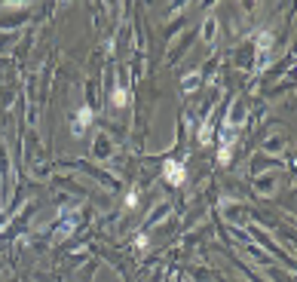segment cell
Here are the masks:
<instances>
[{
  "label": "cell",
  "instance_id": "8",
  "mask_svg": "<svg viewBox=\"0 0 297 282\" xmlns=\"http://www.w3.org/2000/svg\"><path fill=\"white\" fill-rule=\"evenodd\" d=\"M208 141H212V117H208V120L202 123V129H199V144L205 147Z\"/></svg>",
  "mask_w": 297,
  "mask_h": 282
},
{
  "label": "cell",
  "instance_id": "2",
  "mask_svg": "<svg viewBox=\"0 0 297 282\" xmlns=\"http://www.w3.org/2000/svg\"><path fill=\"white\" fill-rule=\"evenodd\" d=\"M163 178H166L172 187H181L184 178H187L184 163H181V160H166V163H163Z\"/></svg>",
  "mask_w": 297,
  "mask_h": 282
},
{
  "label": "cell",
  "instance_id": "7",
  "mask_svg": "<svg viewBox=\"0 0 297 282\" xmlns=\"http://www.w3.org/2000/svg\"><path fill=\"white\" fill-rule=\"evenodd\" d=\"M74 227H77V218H71V215H67V218L61 221V227H59V233H56V239H64L67 233H71V230H74Z\"/></svg>",
  "mask_w": 297,
  "mask_h": 282
},
{
  "label": "cell",
  "instance_id": "9",
  "mask_svg": "<svg viewBox=\"0 0 297 282\" xmlns=\"http://www.w3.org/2000/svg\"><path fill=\"white\" fill-rule=\"evenodd\" d=\"M147 245H150V236H147V233H138V236H135V249H147Z\"/></svg>",
  "mask_w": 297,
  "mask_h": 282
},
{
  "label": "cell",
  "instance_id": "5",
  "mask_svg": "<svg viewBox=\"0 0 297 282\" xmlns=\"http://www.w3.org/2000/svg\"><path fill=\"white\" fill-rule=\"evenodd\" d=\"M218 37V19L215 15H205V22H202V40L205 43H215Z\"/></svg>",
  "mask_w": 297,
  "mask_h": 282
},
{
  "label": "cell",
  "instance_id": "4",
  "mask_svg": "<svg viewBox=\"0 0 297 282\" xmlns=\"http://www.w3.org/2000/svg\"><path fill=\"white\" fill-rule=\"evenodd\" d=\"M92 117H95V114H92V108H89V104H83V108L77 111V117H74V135H77V138H80L86 129H89Z\"/></svg>",
  "mask_w": 297,
  "mask_h": 282
},
{
  "label": "cell",
  "instance_id": "11",
  "mask_svg": "<svg viewBox=\"0 0 297 282\" xmlns=\"http://www.w3.org/2000/svg\"><path fill=\"white\" fill-rule=\"evenodd\" d=\"M193 83H199V77L196 74H187L184 77V89H193Z\"/></svg>",
  "mask_w": 297,
  "mask_h": 282
},
{
  "label": "cell",
  "instance_id": "6",
  "mask_svg": "<svg viewBox=\"0 0 297 282\" xmlns=\"http://www.w3.org/2000/svg\"><path fill=\"white\" fill-rule=\"evenodd\" d=\"M111 101H114V108H126V104H129V89H126V86H117Z\"/></svg>",
  "mask_w": 297,
  "mask_h": 282
},
{
  "label": "cell",
  "instance_id": "10",
  "mask_svg": "<svg viewBox=\"0 0 297 282\" xmlns=\"http://www.w3.org/2000/svg\"><path fill=\"white\" fill-rule=\"evenodd\" d=\"M135 206H138V190L132 187V190H129V197H126V209H135Z\"/></svg>",
  "mask_w": 297,
  "mask_h": 282
},
{
  "label": "cell",
  "instance_id": "1",
  "mask_svg": "<svg viewBox=\"0 0 297 282\" xmlns=\"http://www.w3.org/2000/svg\"><path fill=\"white\" fill-rule=\"evenodd\" d=\"M236 135H239V129L233 126V123H224V138H221V153H218V163H221V166H227V163H230Z\"/></svg>",
  "mask_w": 297,
  "mask_h": 282
},
{
  "label": "cell",
  "instance_id": "3",
  "mask_svg": "<svg viewBox=\"0 0 297 282\" xmlns=\"http://www.w3.org/2000/svg\"><path fill=\"white\" fill-rule=\"evenodd\" d=\"M254 43H257V70H264L267 68V56H270V49H273V34L270 31H260L257 37H254Z\"/></svg>",
  "mask_w": 297,
  "mask_h": 282
}]
</instances>
